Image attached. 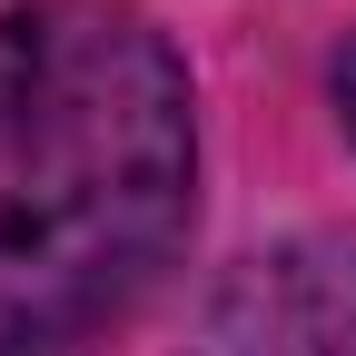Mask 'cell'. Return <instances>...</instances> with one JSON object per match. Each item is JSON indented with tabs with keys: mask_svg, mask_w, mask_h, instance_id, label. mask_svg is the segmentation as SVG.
<instances>
[{
	"mask_svg": "<svg viewBox=\"0 0 356 356\" xmlns=\"http://www.w3.org/2000/svg\"><path fill=\"white\" fill-rule=\"evenodd\" d=\"M198 208V99L139 0L0 10V356H89Z\"/></svg>",
	"mask_w": 356,
	"mask_h": 356,
	"instance_id": "cell-1",
	"label": "cell"
},
{
	"mask_svg": "<svg viewBox=\"0 0 356 356\" xmlns=\"http://www.w3.org/2000/svg\"><path fill=\"white\" fill-rule=\"evenodd\" d=\"M188 356H356V228H297L238 257Z\"/></svg>",
	"mask_w": 356,
	"mask_h": 356,
	"instance_id": "cell-2",
	"label": "cell"
},
{
	"mask_svg": "<svg viewBox=\"0 0 356 356\" xmlns=\"http://www.w3.org/2000/svg\"><path fill=\"white\" fill-rule=\"evenodd\" d=\"M337 119H346V139H356V40L337 50Z\"/></svg>",
	"mask_w": 356,
	"mask_h": 356,
	"instance_id": "cell-3",
	"label": "cell"
}]
</instances>
